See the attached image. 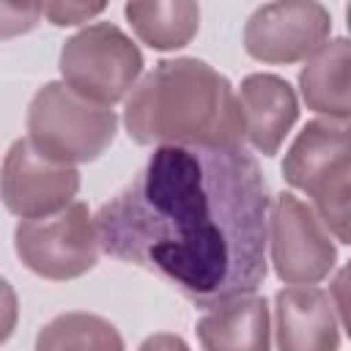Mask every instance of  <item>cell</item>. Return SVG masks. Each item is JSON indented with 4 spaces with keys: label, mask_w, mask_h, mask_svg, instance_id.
Here are the masks:
<instances>
[{
    "label": "cell",
    "mask_w": 351,
    "mask_h": 351,
    "mask_svg": "<svg viewBox=\"0 0 351 351\" xmlns=\"http://www.w3.org/2000/svg\"><path fill=\"white\" fill-rule=\"evenodd\" d=\"M118 115L77 96L63 82H47L27 107V143L49 162L82 165L99 159L115 140Z\"/></svg>",
    "instance_id": "obj_4"
},
{
    "label": "cell",
    "mask_w": 351,
    "mask_h": 351,
    "mask_svg": "<svg viewBox=\"0 0 351 351\" xmlns=\"http://www.w3.org/2000/svg\"><path fill=\"white\" fill-rule=\"evenodd\" d=\"M266 244L271 247V263L288 285H315L332 274L337 263V247L318 214L291 192L274 195L269 203Z\"/></svg>",
    "instance_id": "obj_7"
},
{
    "label": "cell",
    "mask_w": 351,
    "mask_h": 351,
    "mask_svg": "<svg viewBox=\"0 0 351 351\" xmlns=\"http://www.w3.org/2000/svg\"><path fill=\"white\" fill-rule=\"evenodd\" d=\"M348 63H351V47L346 38L324 41L304 60L299 71V88L310 110L332 121H348L351 115Z\"/></svg>",
    "instance_id": "obj_13"
},
{
    "label": "cell",
    "mask_w": 351,
    "mask_h": 351,
    "mask_svg": "<svg viewBox=\"0 0 351 351\" xmlns=\"http://www.w3.org/2000/svg\"><path fill=\"white\" fill-rule=\"evenodd\" d=\"M269 332V304L255 293L219 302L197 321L203 351H271Z\"/></svg>",
    "instance_id": "obj_12"
},
{
    "label": "cell",
    "mask_w": 351,
    "mask_h": 351,
    "mask_svg": "<svg viewBox=\"0 0 351 351\" xmlns=\"http://www.w3.org/2000/svg\"><path fill=\"white\" fill-rule=\"evenodd\" d=\"M19 261L44 280H74L96 266L99 239L85 203L41 219H22L14 230Z\"/></svg>",
    "instance_id": "obj_6"
},
{
    "label": "cell",
    "mask_w": 351,
    "mask_h": 351,
    "mask_svg": "<svg viewBox=\"0 0 351 351\" xmlns=\"http://www.w3.org/2000/svg\"><path fill=\"white\" fill-rule=\"evenodd\" d=\"M123 126L140 145L241 148L244 143L230 80L197 58L159 60L132 88Z\"/></svg>",
    "instance_id": "obj_2"
},
{
    "label": "cell",
    "mask_w": 351,
    "mask_h": 351,
    "mask_svg": "<svg viewBox=\"0 0 351 351\" xmlns=\"http://www.w3.org/2000/svg\"><path fill=\"white\" fill-rule=\"evenodd\" d=\"M140 351H189V346L178 337V335H170V332H159V335H151L143 340Z\"/></svg>",
    "instance_id": "obj_19"
},
{
    "label": "cell",
    "mask_w": 351,
    "mask_h": 351,
    "mask_svg": "<svg viewBox=\"0 0 351 351\" xmlns=\"http://www.w3.org/2000/svg\"><path fill=\"white\" fill-rule=\"evenodd\" d=\"M277 351H337L340 324L332 296L315 285H291L274 296Z\"/></svg>",
    "instance_id": "obj_10"
},
{
    "label": "cell",
    "mask_w": 351,
    "mask_h": 351,
    "mask_svg": "<svg viewBox=\"0 0 351 351\" xmlns=\"http://www.w3.org/2000/svg\"><path fill=\"white\" fill-rule=\"evenodd\" d=\"M80 189V170L44 159L27 140H16L0 170V197L19 219H41L69 208Z\"/></svg>",
    "instance_id": "obj_8"
},
{
    "label": "cell",
    "mask_w": 351,
    "mask_h": 351,
    "mask_svg": "<svg viewBox=\"0 0 351 351\" xmlns=\"http://www.w3.org/2000/svg\"><path fill=\"white\" fill-rule=\"evenodd\" d=\"M123 14L143 44L151 49H181L200 27V5L189 0L173 3H126Z\"/></svg>",
    "instance_id": "obj_14"
},
{
    "label": "cell",
    "mask_w": 351,
    "mask_h": 351,
    "mask_svg": "<svg viewBox=\"0 0 351 351\" xmlns=\"http://www.w3.org/2000/svg\"><path fill=\"white\" fill-rule=\"evenodd\" d=\"M269 189L244 148L159 145L93 217L99 250L200 307L255 293L266 277Z\"/></svg>",
    "instance_id": "obj_1"
},
{
    "label": "cell",
    "mask_w": 351,
    "mask_h": 351,
    "mask_svg": "<svg viewBox=\"0 0 351 351\" xmlns=\"http://www.w3.org/2000/svg\"><path fill=\"white\" fill-rule=\"evenodd\" d=\"M41 16V3H0V38L33 30Z\"/></svg>",
    "instance_id": "obj_16"
},
{
    "label": "cell",
    "mask_w": 351,
    "mask_h": 351,
    "mask_svg": "<svg viewBox=\"0 0 351 351\" xmlns=\"http://www.w3.org/2000/svg\"><path fill=\"white\" fill-rule=\"evenodd\" d=\"M282 176L291 186L302 189L313 200V211L348 244V200H351V151H348V121L315 118L293 140L285 154Z\"/></svg>",
    "instance_id": "obj_3"
},
{
    "label": "cell",
    "mask_w": 351,
    "mask_h": 351,
    "mask_svg": "<svg viewBox=\"0 0 351 351\" xmlns=\"http://www.w3.org/2000/svg\"><path fill=\"white\" fill-rule=\"evenodd\" d=\"M140 71L143 52L112 22L82 27L60 49L63 85L99 107L121 101L134 88Z\"/></svg>",
    "instance_id": "obj_5"
},
{
    "label": "cell",
    "mask_w": 351,
    "mask_h": 351,
    "mask_svg": "<svg viewBox=\"0 0 351 351\" xmlns=\"http://www.w3.org/2000/svg\"><path fill=\"white\" fill-rule=\"evenodd\" d=\"M104 8H107L104 3H41V14L58 27L88 22L90 16L101 14Z\"/></svg>",
    "instance_id": "obj_17"
},
{
    "label": "cell",
    "mask_w": 351,
    "mask_h": 351,
    "mask_svg": "<svg viewBox=\"0 0 351 351\" xmlns=\"http://www.w3.org/2000/svg\"><path fill=\"white\" fill-rule=\"evenodd\" d=\"M36 351H126L118 329L93 313H63L36 335Z\"/></svg>",
    "instance_id": "obj_15"
},
{
    "label": "cell",
    "mask_w": 351,
    "mask_h": 351,
    "mask_svg": "<svg viewBox=\"0 0 351 351\" xmlns=\"http://www.w3.org/2000/svg\"><path fill=\"white\" fill-rule=\"evenodd\" d=\"M332 30V16L313 0H280L261 5L244 25V49L261 63L307 60Z\"/></svg>",
    "instance_id": "obj_9"
},
{
    "label": "cell",
    "mask_w": 351,
    "mask_h": 351,
    "mask_svg": "<svg viewBox=\"0 0 351 351\" xmlns=\"http://www.w3.org/2000/svg\"><path fill=\"white\" fill-rule=\"evenodd\" d=\"M16 318H19V302H16V293H14L11 282L0 277V346L14 335V329H16Z\"/></svg>",
    "instance_id": "obj_18"
},
{
    "label": "cell",
    "mask_w": 351,
    "mask_h": 351,
    "mask_svg": "<svg viewBox=\"0 0 351 351\" xmlns=\"http://www.w3.org/2000/svg\"><path fill=\"white\" fill-rule=\"evenodd\" d=\"M244 140L263 156H274L296 123L299 101L293 88L277 74H250L239 88Z\"/></svg>",
    "instance_id": "obj_11"
}]
</instances>
